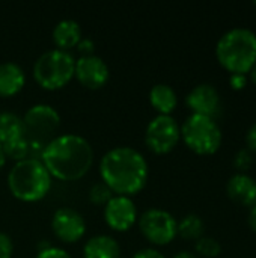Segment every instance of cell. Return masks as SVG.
Wrapping results in <instances>:
<instances>
[{
  "label": "cell",
  "mask_w": 256,
  "mask_h": 258,
  "mask_svg": "<svg viewBox=\"0 0 256 258\" xmlns=\"http://www.w3.org/2000/svg\"><path fill=\"white\" fill-rule=\"evenodd\" d=\"M26 85V74L23 68L15 62L0 63V95L12 97L18 94Z\"/></svg>",
  "instance_id": "obj_15"
},
{
  "label": "cell",
  "mask_w": 256,
  "mask_h": 258,
  "mask_svg": "<svg viewBox=\"0 0 256 258\" xmlns=\"http://www.w3.org/2000/svg\"><path fill=\"white\" fill-rule=\"evenodd\" d=\"M204 221L198 215L184 216L177 225V234H180L186 240H198L204 234Z\"/></svg>",
  "instance_id": "obj_20"
},
{
  "label": "cell",
  "mask_w": 256,
  "mask_h": 258,
  "mask_svg": "<svg viewBox=\"0 0 256 258\" xmlns=\"http://www.w3.org/2000/svg\"><path fill=\"white\" fill-rule=\"evenodd\" d=\"M253 5H255V6H256V2H255V3H253Z\"/></svg>",
  "instance_id": "obj_35"
},
{
  "label": "cell",
  "mask_w": 256,
  "mask_h": 258,
  "mask_svg": "<svg viewBox=\"0 0 256 258\" xmlns=\"http://www.w3.org/2000/svg\"><path fill=\"white\" fill-rule=\"evenodd\" d=\"M51 228L57 239L65 243H74L84 236L86 222L77 210L71 207H60L51 218Z\"/></svg>",
  "instance_id": "obj_10"
},
{
  "label": "cell",
  "mask_w": 256,
  "mask_h": 258,
  "mask_svg": "<svg viewBox=\"0 0 256 258\" xmlns=\"http://www.w3.org/2000/svg\"><path fill=\"white\" fill-rule=\"evenodd\" d=\"M249 227L256 233V204L250 207V213H249Z\"/></svg>",
  "instance_id": "obj_31"
},
{
  "label": "cell",
  "mask_w": 256,
  "mask_h": 258,
  "mask_svg": "<svg viewBox=\"0 0 256 258\" xmlns=\"http://www.w3.org/2000/svg\"><path fill=\"white\" fill-rule=\"evenodd\" d=\"M228 197L241 206L252 207L256 204V181L247 174H235L226 184Z\"/></svg>",
  "instance_id": "obj_14"
},
{
  "label": "cell",
  "mask_w": 256,
  "mask_h": 258,
  "mask_svg": "<svg viewBox=\"0 0 256 258\" xmlns=\"http://www.w3.org/2000/svg\"><path fill=\"white\" fill-rule=\"evenodd\" d=\"M100 174L113 194L130 197L140 192L148 181V163L133 147H115L100 162Z\"/></svg>",
  "instance_id": "obj_2"
},
{
  "label": "cell",
  "mask_w": 256,
  "mask_h": 258,
  "mask_svg": "<svg viewBox=\"0 0 256 258\" xmlns=\"http://www.w3.org/2000/svg\"><path fill=\"white\" fill-rule=\"evenodd\" d=\"M113 197V192L110 190V187L103 183V181H98L95 183L91 190H89V200L97 204V206H106L109 203V200Z\"/></svg>",
  "instance_id": "obj_23"
},
{
  "label": "cell",
  "mask_w": 256,
  "mask_h": 258,
  "mask_svg": "<svg viewBox=\"0 0 256 258\" xmlns=\"http://www.w3.org/2000/svg\"><path fill=\"white\" fill-rule=\"evenodd\" d=\"M24 138L32 144L45 147L51 139L57 136L60 127V115L50 104H35L27 109L23 116Z\"/></svg>",
  "instance_id": "obj_7"
},
{
  "label": "cell",
  "mask_w": 256,
  "mask_h": 258,
  "mask_svg": "<svg viewBox=\"0 0 256 258\" xmlns=\"http://www.w3.org/2000/svg\"><path fill=\"white\" fill-rule=\"evenodd\" d=\"M253 160H255L253 154L247 148H243V150H240L235 154V157H234V166H235V169L240 171V174H244L247 169L252 168Z\"/></svg>",
  "instance_id": "obj_24"
},
{
  "label": "cell",
  "mask_w": 256,
  "mask_h": 258,
  "mask_svg": "<svg viewBox=\"0 0 256 258\" xmlns=\"http://www.w3.org/2000/svg\"><path fill=\"white\" fill-rule=\"evenodd\" d=\"M246 144H247V150L256 156V122L249 128L247 135H246Z\"/></svg>",
  "instance_id": "obj_29"
},
{
  "label": "cell",
  "mask_w": 256,
  "mask_h": 258,
  "mask_svg": "<svg viewBox=\"0 0 256 258\" xmlns=\"http://www.w3.org/2000/svg\"><path fill=\"white\" fill-rule=\"evenodd\" d=\"M133 258H166L160 251L154 249V248H143L140 251H137Z\"/></svg>",
  "instance_id": "obj_30"
},
{
  "label": "cell",
  "mask_w": 256,
  "mask_h": 258,
  "mask_svg": "<svg viewBox=\"0 0 256 258\" xmlns=\"http://www.w3.org/2000/svg\"><path fill=\"white\" fill-rule=\"evenodd\" d=\"M5 162H6V154H5V150H3V147H2V144H0V169H2V166L5 165Z\"/></svg>",
  "instance_id": "obj_34"
},
{
  "label": "cell",
  "mask_w": 256,
  "mask_h": 258,
  "mask_svg": "<svg viewBox=\"0 0 256 258\" xmlns=\"http://www.w3.org/2000/svg\"><path fill=\"white\" fill-rule=\"evenodd\" d=\"M81 39V27L75 20H60L53 29V41L60 50H66L77 45Z\"/></svg>",
  "instance_id": "obj_17"
},
{
  "label": "cell",
  "mask_w": 256,
  "mask_h": 258,
  "mask_svg": "<svg viewBox=\"0 0 256 258\" xmlns=\"http://www.w3.org/2000/svg\"><path fill=\"white\" fill-rule=\"evenodd\" d=\"M119 243L116 242V239L107 234L91 237L83 248L84 258H119Z\"/></svg>",
  "instance_id": "obj_16"
},
{
  "label": "cell",
  "mask_w": 256,
  "mask_h": 258,
  "mask_svg": "<svg viewBox=\"0 0 256 258\" xmlns=\"http://www.w3.org/2000/svg\"><path fill=\"white\" fill-rule=\"evenodd\" d=\"M149 101L158 115H170L178 104V97L172 86L166 83H157L149 91Z\"/></svg>",
  "instance_id": "obj_18"
},
{
  "label": "cell",
  "mask_w": 256,
  "mask_h": 258,
  "mask_svg": "<svg viewBox=\"0 0 256 258\" xmlns=\"http://www.w3.org/2000/svg\"><path fill=\"white\" fill-rule=\"evenodd\" d=\"M181 138L184 144L199 156H211L217 153L223 141L222 130L216 119L195 113L184 121Z\"/></svg>",
  "instance_id": "obj_6"
},
{
  "label": "cell",
  "mask_w": 256,
  "mask_h": 258,
  "mask_svg": "<svg viewBox=\"0 0 256 258\" xmlns=\"http://www.w3.org/2000/svg\"><path fill=\"white\" fill-rule=\"evenodd\" d=\"M74 76L83 86L91 89H98L103 85H106V82L109 80L110 70L103 57L97 54H91V56H81L75 60Z\"/></svg>",
  "instance_id": "obj_12"
},
{
  "label": "cell",
  "mask_w": 256,
  "mask_h": 258,
  "mask_svg": "<svg viewBox=\"0 0 256 258\" xmlns=\"http://www.w3.org/2000/svg\"><path fill=\"white\" fill-rule=\"evenodd\" d=\"M2 147L5 150L6 157H11L15 162L29 159V148H30V145H29V141L24 136L20 138V139L11 141L8 144H3Z\"/></svg>",
  "instance_id": "obj_21"
},
{
  "label": "cell",
  "mask_w": 256,
  "mask_h": 258,
  "mask_svg": "<svg viewBox=\"0 0 256 258\" xmlns=\"http://www.w3.org/2000/svg\"><path fill=\"white\" fill-rule=\"evenodd\" d=\"M104 219L116 231L130 230L137 219V209L130 197L115 195L104 206Z\"/></svg>",
  "instance_id": "obj_11"
},
{
  "label": "cell",
  "mask_w": 256,
  "mask_h": 258,
  "mask_svg": "<svg viewBox=\"0 0 256 258\" xmlns=\"http://www.w3.org/2000/svg\"><path fill=\"white\" fill-rule=\"evenodd\" d=\"M8 186L11 194L21 201H39L51 187V175L41 160L24 159L11 168Z\"/></svg>",
  "instance_id": "obj_4"
},
{
  "label": "cell",
  "mask_w": 256,
  "mask_h": 258,
  "mask_svg": "<svg viewBox=\"0 0 256 258\" xmlns=\"http://www.w3.org/2000/svg\"><path fill=\"white\" fill-rule=\"evenodd\" d=\"M181 138V127L170 115H157L149 121L145 132V142L151 151L166 154L172 151Z\"/></svg>",
  "instance_id": "obj_8"
},
{
  "label": "cell",
  "mask_w": 256,
  "mask_h": 258,
  "mask_svg": "<svg viewBox=\"0 0 256 258\" xmlns=\"http://www.w3.org/2000/svg\"><path fill=\"white\" fill-rule=\"evenodd\" d=\"M229 85L234 91H241L247 85V76L246 74H231Z\"/></svg>",
  "instance_id": "obj_28"
},
{
  "label": "cell",
  "mask_w": 256,
  "mask_h": 258,
  "mask_svg": "<svg viewBox=\"0 0 256 258\" xmlns=\"http://www.w3.org/2000/svg\"><path fill=\"white\" fill-rule=\"evenodd\" d=\"M186 103L195 115L210 116L214 119L220 113V95L210 83H201L195 86L187 94Z\"/></svg>",
  "instance_id": "obj_13"
},
{
  "label": "cell",
  "mask_w": 256,
  "mask_h": 258,
  "mask_svg": "<svg viewBox=\"0 0 256 258\" xmlns=\"http://www.w3.org/2000/svg\"><path fill=\"white\" fill-rule=\"evenodd\" d=\"M249 79H250V82L256 85V63L252 67V70L249 71Z\"/></svg>",
  "instance_id": "obj_33"
},
{
  "label": "cell",
  "mask_w": 256,
  "mask_h": 258,
  "mask_svg": "<svg viewBox=\"0 0 256 258\" xmlns=\"http://www.w3.org/2000/svg\"><path fill=\"white\" fill-rule=\"evenodd\" d=\"M195 251H196V254L201 255V257L216 258L220 255L222 246H220V243H219L216 239H213V237H204V236H202L201 239L196 240V243H195Z\"/></svg>",
  "instance_id": "obj_22"
},
{
  "label": "cell",
  "mask_w": 256,
  "mask_h": 258,
  "mask_svg": "<svg viewBox=\"0 0 256 258\" xmlns=\"http://www.w3.org/2000/svg\"><path fill=\"white\" fill-rule=\"evenodd\" d=\"M216 57L231 74L247 76L256 63V33L246 27L228 30L217 41Z\"/></svg>",
  "instance_id": "obj_3"
},
{
  "label": "cell",
  "mask_w": 256,
  "mask_h": 258,
  "mask_svg": "<svg viewBox=\"0 0 256 258\" xmlns=\"http://www.w3.org/2000/svg\"><path fill=\"white\" fill-rule=\"evenodd\" d=\"M77 48H78V51H80L83 56H91V54H94L95 42H94L91 38H88V36H81V39H80L78 44H77Z\"/></svg>",
  "instance_id": "obj_27"
},
{
  "label": "cell",
  "mask_w": 256,
  "mask_h": 258,
  "mask_svg": "<svg viewBox=\"0 0 256 258\" xmlns=\"http://www.w3.org/2000/svg\"><path fill=\"white\" fill-rule=\"evenodd\" d=\"M14 252V243L11 237L0 231V258H11Z\"/></svg>",
  "instance_id": "obj_26"
},
{
  "label": "cell",
  "mask_w": 256,
  "mask_h": 258,
  "mask_svg": "<svg viewBox=\"0 0 256 258\" xmlns=\"http://www.w3.org/2000/svg\"><path fill=\"white\" fill-rule=\"evenodd\" d=\"M36 258H72L65 249L57 248V246H47L39 249Z\"/></svg>",
  "instance_id": "obj_25"
},
{
  "label": "cell",
  "mask_w": 256,
  "mask_h": 258,
  "mask_svg": "<svg viewBox=\"0 0 256 258\" xmlns=\"http://www.w3.org/2000/svg\"><path fill=\"white\" fill-rule=\"evenodd\" d=\"M174 258H198V255H195V254H192L189 251H181V252H178Z\"/></svg>",
  "instance_id": "obj_32"
},
{
  "label": "cell",
  "mask_w": 256,
  "mask_h": 258,
  "mask_svg": "<svg viewBox=\"0 0 256 258\" xmlns=\"http://www.w3.org/2000/svg\"><path fill=\"white\" fill-rule=\"evenodd\" d=\"M119 258H121V257H119Z\"/></svg>",
  "instance_id": "obj_36"
},
{
  "label": "cell",
  "mask_w": 256,
  "mask_h": 258,
  "mask_svg": "<svg viewBox=\"0 0 256 258\" xmlns=\"http://www.w3.org/2000/svg\"><path fill=\"white\" fill-rule=\"evenodd\" d=\"M75 70L74 56L60 48L44 51L33 63V77L45 89L63 88L72 77Z\"/></svg>",
  "instance_id": "obj_5"
},
{
  "label": "cell",
  "mask_w": 256,
  "mask_h": 258,
  "mask_svg": "<svg viewBox=\"0 0 256 258\" xmlns=\"http://www.w3.org/2000/svg\"><path fill=\"white\" fill-rule=\"evenodd\" d=\"M177 219L163 209H148L139 219L142 234L154 245H167L177 237Z\"/></svg>",
  "instance_id": "obj_9"
},
{
  "label": "cell",
  "mask_w": 256,
  "mask_h": 258,
  "mask_svg": "<svg viewBox=\"0 0 256 258\" xmlns=\"http://www.w3.org/2000/svg\"><path fill=\"white\" fill-rule=\"evenodd\" d=\"M24 136L23 118L14 112L0 113V144H8L11 141L20 139Z\"/></svg>",
  "instance_id": "obj_19"
},
{
  "label": "cell",
  "mask_w": 256,
  "mask_h": 258,
  "mask_svg": "<svg viewBox=\"0 0 256 258\" xmlns=\"http://www.w3.org/2000/svg\"><path fill=\"white\" fill-rule=\"evenodd\" d=\"M41 162L51 177L62 181H75L91 169L94 151L86 138L75 133H63L45 145Z\"/></svg>",
  "instance_id": "obj_1"
}]
</instances>
